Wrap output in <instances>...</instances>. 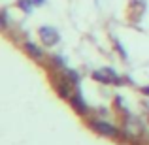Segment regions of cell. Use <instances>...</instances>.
I'll return each mask as SVG.
<instances>
[{
    "label": "cell",
    "instance_id": "8992f818",
    "mask_svg": "<svg viewBox=\"0 0 149 145\" xmlns=\"http://www.w3.org/2000/svg\"><path fill=\"white\" fill-rule=\"evenodd\" d=\"M19 8H23V10L29 13V11L32 10V0H19Z\"/></svg>",
    "mask_w": 149,
    "mask_h": 145
},
{
    "label": "cell",
    "instance_id": "6da1fadb",
    "mask_svg": "<svg viewBox=\"0 0 149 145\" xmlns=\"http://www.w3.org/2000/svg\"><path fill=\"white\" fill-rule=\"evenodd\" d=\"M91 126H93V128H96L100 134L109 136V138L117 136V128H115V126H111V124H108V123H104V121H91Z\"/></svg>",
    "mask_w": 149,
    "mask_h": 145
},
{
    "label": "cell",
    "instance_id": "277c9868",
    "mask_svg": "<svg viewBox=\"0 0 149 145\" xmlns=\"http://www.w3.org/2000/svg\"><path fill=\"white\" fill-rule=\"evenodd\" d=\"M57 92L61 94L62 98H72V91H70V83L66 79H61L57 83Z\"/></svg>",
    "mask_w": 149,
    "mask_h": 145
},
{
    "label": "cell",
    "instance_id": "5b68a950",
    "mask_svg": "<svg viewBox=\"0 0 149 145\" xmlns=\"http://www.w3.org/2000/svg\"><path fill=\"white\" fill-rule=\"evenodd\" d=\"M25 47H26V51H29V53L32 55L34 58H38V60H40V58H44V51L38 47L36 44H32V42H26V44H25Z\"/></svg>",
    "mask_w": 149,
    "mask_h": 145
},
{
    "label": "cell",
    "instance_id": "7a4b0ae2",
    "mask_svg": "<svg viewBox=\"0 0 149 145\" xmlns=\"http://www.w3.org/2000/svg\"><path fill=\"white\" fill-rule=\"evenodd\" d=\"M40 36L44 38V42L49 44V45H53V44L58 42V32L55 28H51V26H42L40 28Z\"/></svg>",
    "mask_w": 149,
    "mask_h": 145
},
{
    "label": "cell",
    "instance_id": "52a82bcc",
    "mask_svg": "<svg viewBox=\"0 0 149 145\" xmlns=\"http://www.w3.org/2000/svg\"><path fill=\"white\" fill-rule=\"evenodd\" d=\"M32 2H34V4H44L45 0H32Z\"/></svg>",
    "mask_w": 149,
    "mask_h": 145
},
{
    "label": "cell",
    "instance_id": "3957f363",
    "mask_svg": "<svg viewBox=\"0 0 149 145\" xmlns=\"http://www.w3.org/2000/svg\"><path fill=\"white\" fill-rule=\"evenodd\" d=\"M70 100H72V108L76 109L77 113H81V115H85V113L89 111V108H87V104H85L83 102V98H81L79 94H76V96H72L70 98Z\"/></svg>",
    "mask_w": 149,
    "mask_h": 145
}]
</instances>
